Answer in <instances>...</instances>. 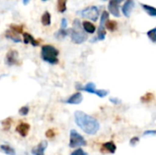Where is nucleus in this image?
I'll return each instance as SVG.
<instances>
[{
    "label": "nucleus",
    "mask_w": 156,
    "mask_h": 155,
    "mask_svg": "<svg viewBox=\"0 0 156 155\" xmlns=\"http://www.w3.org/2000/svg\"><path fill=\"white\" fill-rule=\"evenodd\" d=\"M123 0H110L108 9L109 11L116 17L120 16V10H119V4Z\"/></svg>",
    "instance_id": "nucleus-7"
},
{
    "label": "nucleus",
    "mask_w": 156,
    "mask_h": 155,
    "mask_svg": "<svg viewBox=\"0 0 156 155\" xmlns=\"http://www.w3.org/2000/svg\"><path fill=\"white\" fill-rule=\"evenodd\" d=\"M144 135H156V131H146L144 132Z\"/></svg>",
    "instance_id": "nucleus-34"
},
{
    "label": "nucleus",
    "mask_w": 156,
    "mask_h": 155,
    "mask_svg": "<svg viewBox=\"0 0 156 155\" xmlns=\"http://www.w3.org/2000/svg\"><path fill=\"white\" fill-rule=\"evenodd\" d=\"M87 144L85 139L75 130L70 131V137H69V147L76 148L80 146H85Z\"/></svg>",
    "instance_id": "nucleus-4"
},
{
    "label": "nucleus",
    "mask_w": 156,
    "mask_h": 155,
    "mask_svg": "<svg viewBox=\"0 0 156 155\" xmlns=\"http://www.w3.org/2000/svg\"><path fill=\"white\" fill-rule=\"evenodd\" d=\"M28 111H29L28 107L24 106V107L20 108V110H19V114H20V115H22V116H26V115H27Z\"/></svg>",
    "instance_id": "nucleus-29"
},
{
    "label": "nucleus",
    "mask_w": 156,
    "mask_h": 155,
    "mask_svg": "<svg viewBox=\"0 0 156 155\" xmlns=\"http://www.w3.org/2000/svg\"><path fill=\"white\" fill-rule=\"evenodd\" d=\"M43 1H47V0H43Z\"/></svg>",
    "instance_id": "nucleus-37"
},
{
    "label": "nucleus",
    "mask_w": 156,
    "mask_h": 155,
    "mask_svg": "<svg viewBox=\"0 0 156 155\" xmlns=\"http://www.w3.org/2000/svg\"><path fill=\"white\" fill-rule=\"evenodd\" d=\"M134 7V2L133 0H127L125 2V4L122 6V13L125 16L129 17L131 16V12L133 10V8Z\"/></svg>",
    "instance_id": "nucleus-12"
},
{
    "label": "nucleus",
    "mask_w": 156,
    "mask_h": 155,
    "mask_svg": "<svg viewBox=\"0 0 156 155\" xmlns=\"http://www.w3.org/2000/svg\"><path fill=\"white\" fill-rule=\"evenodd\" d=\"M10 29L12 31H14L16 34H20L23 33V26H18V25H10Z\"/></svg>",
    "instance_id": "nucleus-26"
},
{
    "label": "nucleus",
    "mask_w": 156,
    "mask_h": 155,
    "mask_svg": "<svg viewBox=\"0 0 156 155\" xmlns=\"http://www.w3.org/2000/svg\"><path fill=\"white\" fill-rule=\"evenodd\" d=\"M109 19V14L107 11H104L101 15V24H100V27H104L105 26V24L106 22L108 21ZM105 28V27H104Z\"/></svg>",
    "instance_id": "nucleus-20"
},
{
    "label": "nucleus",
    "mask_w": 156,
    "mask_h": 155,
    "mask_svg": "<svg viewBox=\"0 0 156 155\" xmlns=\"http://www.w3.org/2000/svg\"><path fill=\"white\" fill-rule=\"evenodd\" d=\"M69 32L68 31V30H66V29H63V28H61V29H59L56 34H55V37H57V38H59V39H62V38H64L65 37H67L68 36V34H69Z\"/></svg>",
    "instance_id": "nucleus-22"
},
{
    "label": "nucleus",
    "mask_w": 156,
    "mask_h": 155,
    "mask_svg": "<svg viewBox=\"0 0 156 155\" xmlns=\"http://www.w3.org/2000/svg\"><path fill=\"white\" fill-rule=\"evenodd\" d=\"M105 26L110 30V31H115L117 28V23L115 21L108 20L105 24Z\"/></svg>",
    "instance_id": "nucleus-21"
},
{
    "label": "nucleus",
    "mask_w": 156,
    "mask_h": 155,
    "mask_svg": "<svg viewBox=\"0 0 156 155\" xmlns=\"http://www.w3.org/2000/svg\"><path fill=\"white\" fill-rule=\"evenodd\" d=\"M5 37L8 38V39H11L12 41H14V42H16V43L21 42V38L19 37L18 34L15 33V32L12 31L11 29L7 30V31L5 32Z\"/></svg>",
    "instance_id": "nucleus-14"
},
{
    "label": "nucleus",
    "mask_w": 156,
    "mask_h": 155,
    "mask_svg": "<svg viewBox=\"0 0 156 155\" xmlns=\"http://www.w3.org/2000/svg\"><path fill=\"white\" fill-rule=\"evenodd\" d=\"M11 125H12V119L11 118H7L5 121H3V122H2V126H3L4 131H8L10 129Z\"/></svg>",
    "instance_id": "nucleus-24"
},
{
    "label": "nucleus",
    "mask_w": 156,
    "mask_h": 155,
    "mask_svg": "<svg viewBox=\"0 0 156 155\" xmlns=\"http://www.w3.org/2000/svg\"><path fill=\"white\" fill-rule=\"evenodd\" d=\"M82 100H83L82 94L80 92H77L71 95L69 99H67L65 102L68 104H80L82 101Z\"/></svg>",
    "instance_id": "nucleus-9"
},
{
    "label": "nucleus",
    "mask_w": 156,
    "mask_h": 155,
    "mask_svg": "<svg viewBox=\"0 0 156 155\" xmlns=\"http://www.w3.org/2000/svg\"><path fill=\"white\" fill-rule=\"evenodd\" d=\"M69 32L70 33L72 42H74L76 44H81V43L85 42L88 38V36L83 31V27L81 26L79 19H75L73 21V27L71 29H69Z\"/></svg>",
    "instance_id": "nucleus-2"
},
{
    "label": "nucleus",
    "mask_w": 156,
    "mask_h": 155,
    "mask_svg": "<svg viewBox=\"0 0 156 155\" xmlns=\"http://www.w3.org/2000/svg\"><path fill=\"white\" fill-rule=\"evenodd\" d=\"M29 129H30V126L29 124L26 123V122H21L19 123L16 128V131L22 136V137H26L29 132Z\"/></svg>",
    "instance_id": "nucleus-11"
},
{
    "label": "nucleus",
    "mask_w": 156,
    "mask_h": 155,
    "mask_svg": "<svg viewBox=\"0 0 156 155\" xmlns=\"http://www.w3.org/2000/svg\"><path fill=\"white\" fill-rule=\"evenodd\" d=\"M143 7L144 9L152 16H156V8L155 7H153L151 5H144L143 4Z\"/></svg>",
    "instance_id": "nucleus-19"
},
{
    "label": "nucleus",
    "mask_w": 156,
    "mask_h": 155,
    "mask_svg": "<svg viewBox=\"0 0 156 155\" xmlns=\"http://www.w3.org/2000/svg\"><path fill=\"white\" fill-rule=\"evenodd\" d=\"M58 50L52 45H44L41 48V58L49 64L58 63Z\"/></svg>",
    "instance_id": "nucleus-3"
},
{
    "label": "nucleus",
    "mask_w": 156,
    "mask_h": 155,
    "mask_svg": "<svg viewBox=\"0 0 156 155\" xmlns=\"http://www.w3.org/2000/svg\"><path fill=\"white\" fill-rule=\"evenodd\" d=\"M139 143V138L138 137H133V138H132V140L130 142V144L132 146H135L136 143Z\"/></svg>",
    "instance_id": "nucleus-32"
},
{
    "label": "nucleus",
    "mask_w": 156,
    "mask_h": 155,
    "mask_svg": "<svg viewBox=\"0 0 156 155\" xmlns=\"http://www.w3.org/2000/svg\"><path fill=\"white\" fill-rule=\"evenodd\" d=\"M0 148L2 149V151H3L4 153H6V154L16 155L15 150H14L11 146H9V145H5V144H3V145L0 146Z\"/></svg>",
    "instance_id": "nucleus-18"
},
{
    "label": "nucleus",
    "mask_w": 156,
    "mask_h": 155,
    "mask_svg": "<svg viewBox=\"0 0 156 155\" xmlns=\"http://www.w3.org/2000/svg\"><path fill=\"white\" fill-rule=\"evenodd\" d=\"M82 27L87 33H90V34H93L96 30L95 26L92 23H90V21H83L82 22Z\"/></svg>",
    "instance_id": "nucleus-15"
},
{
    "label": "nucleus",
    "mask_w": 156,
    "mask_h": 155,
    "mask_svg": "<svg viewBox=\"0 0 156 155\" xmlns=\"http://www.w3.org/2000/svg\"><path fill=\"white\" fill-rule=\"evenodd\" d=\"M23 41H24L25 44L30 43V44H31L32 46H34V47H37V46L39 45V42L37 41V40L33 37V36H32L31 34H29V33H23Z\"/></svg>",
    "instance_id": "nucleus-13"
},
{
    "label": "nucleus",
    "mask_w": 156,
    "mask_h": 155,
    "mask_svg": "<svg viewBox=\"0 0 156 155\" xmlns=\"http://www.w3.org/2000/svg\"><path fill=\"white\" fill-rule=\"evenodd\" d=\"M101 152L102 153H112L113 154L116 152V145L113 142H108L102 144Z\"/></svg>",
    "instance_id": "nucleus-8"
},
{
    "label": "nucleus",
    "mask_w": 156,
    "mask_h": 155,
    "mask_svg": "<svg viewBox=\"0 0 156 155\" xmlns=\"http://www.w3.org/2000/svg\"><path fill=\"white\" fill-rule=\"evenodd\" d=\"M147 36L149 37V38L153 41V42H156V27L154 28H153V29H151V30H149L148 32H147Z\"/></svg>",
    "instance_id": "nucleus-27"
},
{
    "label": "nucleus",
    "mask_w": 156,
    "mask_h": 155,
    "mask_svg": "<svg viewBox=\"0 0 156 155\" xmlns=\"http://www.w3.org/2000/svg\"><path fill=\"white\" fill-rule=\"evenodd\" d=\"M41 23L44 25V26H49L50 23H51V16L49 14V12L46 11L42 16H41Z\"/></svg>",
    "instance_id": "nucleus-16"
},
{
    "label": "nucleus",
    "mask_w": 156,
    "mask_h": 155,
    "mask_svg": "<svg viewBox=\"0 0 156 155\" xmlns=\"http://www.w3.org/2000/svg\"><path fill=\"white\" fill-rule=\"evenodd\" d=\"M67 26H68V22H67V19H66V18H62V19H61V28L65 29Z\"/></svg>",
    "instance_id": "nucleus-33"
},
{
    "label": "nucleus",
    "mask_w": 156,
    "mask_h": 155,
    "mask_svg": "<svg viewBox=\"0 0 156 155\" xmlns=\"http://www.w3.org/2000/svg\"><path fill=\"white\" fill-rule=\"evenodd\" d=\"M5 64L7 66L19 65L20 62L18 60V52L16 50L11 49L5 55Z\"/></svg>",
    "instance_id": "nucleus-6"
},
{
    "label": "nucleus",
    "mask_w": 156,
    "mask_h": 155,
    "mask_svg": "<svg viewBox=\"0 0 156 155\" xmlns=\"http://www.w3.org/2000/svg\"><path fill=\"white\" fill-rule=\"evenodd\" d=\"M70 155H87V153L82 149H77L76 151H74Z\"/></svg>",
    "instance_id": "nucleus-31"
},
{
    "label": "nucleus",
    "mask_w": 156,
    "mask_h": 155,
    "mask_svg": "<svg viewBox=\"0 0 156 155\" xmlns=\"http://www.w3.org/2000/svg\"><path fill=\"white\" fill-rule=\"evenodd\" d=\"M55 131L53 130V129H50V130H48L47 132H46V137L47 138H49V139H51V138H54L55 137Z\"/></svg>",
    "instance_id": "nucleus-30"
},
{
    "label": "nucleus",
    "mask_w": 156,
    "mask_h": 155,
    "mask_svg": "<svg viewBox=\"0 0 156 155\" xmlns=\"http://www.w3.org/2000/svg\"><path fill=\"white\" fill-rule=\"evenodd\" d=\"M80 15L83 17L91 19L92 21H97L99 17V8L94 5L88 6L80 12Z\"/></svg>",
    "instance_id": "nucleus-5"
},
{
    "label": "nucleus",
    "mask_w": 156,
    "mask_h": 155,
    "mask_svg": "<svg viewBox=\"0 0 156 155\" xmlns=\"http://www.w3.org/2000/svg\"><path fill=\"white\" fill-rule=\"evenodd\" d=\"M29 1H30V0H23V4H24V5H27Z\"/></svg>",
    "instance_id": "nucleus-36"
},
{
    "label": "nucleus",
    "mask_w": 156,
    "mask_h": 155,
    "mask_svg": "<svg viewBox=\"0 0 156 155\" xmlns=\"http://www.w3.org/2000/svg\"><path fill=\"white\" fill-rule=\"evenodd\" d=\"M106 36V31L104 27H99L98 29V36H97V39L99 40H103L105 38Z\"/></svg>",
    "instance_id": "nucleus-25"
},
{
    "label": "nucleus",
    "mask_w": 156,
    "mask_h": 155,
    "mask_svg": "<svg viewBox=\"0 0 156 155\" xmlns=\"http://www.w3.org/2000/svg\"><path fill=\"white\" fill-rule=\"evenodd\" d=\"M75 122L87 134L94 135L100 129V124L96 119L86 114L83 111H78L74 114Z\"/></svg>",
    "instance_id": "nucleus-1"
},
{
    "label": "nucleus",
    "mask_w": 156,
    "mask_h": 155,
    "mask_svg": "<svg viewBox=\"0 0 156 155\" xmlns=\"http://www.w3.org/2000/svg\"><path fill=\"white\" fill-rule=\"evenodd\" d=\"M57 9L60 13H64L67 10V0H57Z\"/></svg>",
    "instance_id": "nucleus-17"
},
{
    "label": "nucleus",
    "mask_w": 156,
    "mask_h": 155,
    "mask_svg": "<svg viewBox=\"0 0 156 155\" xmlns=\"http://www.w3.org/2000/svg\"><path fill=\"white\" fill-rule=\"evenodd\" d=\"M154 100V94L153 93H146L145 95H144L142 98H141V100L143 102H145V103H148V102H151L152 100Z\"/></svg>",
    "instance_id": "nucleus-23"
},
{
    "label": "nucleus",
    "mask_w": 156,
    "mask_h": 155,
    "mask_svg": "<svg viewBox=\"0 0 156 155\" xmlns=\"http://www.w3.org/2000/svg\"><path fill=\"white\" fill-rule=\"evenodd\" d=\"M108 93H109V92H108L107 90H96V92H95V94L98 95L100 98H103V97L107 96Z\"/></svg>",
    "instance_id": "nucleus-28"
},
{
    "label": "nucleus",
    "mask_w": 156,
    "mask_h": 155,
    "mask_svg": "<svg viewBox=\"0 0 156 155\" xmlns=\"http://www.w3.org/2000/svg\"><path fill=\"white\" fill-rule=\"evenodd\" d=\"M110 100H111L112 103H114V104H119V103H120V100H119L118 99H116V98H111Z\"/></svg>",
    "instance_id": "nucleus-35"
},
{
    "label": "nucleus",
    "mask_w": 156,
    "mask_h": 155,
    "mask_svg": "<svg viewBox=\"0 0 156 155\" xmlns=\"http://www.w3.org/2000/svg\"><path fill=\"white\" fill-rule=\"evenodd\" d=\"M48 147V142L47 141H42L41 143H38L37 147H35L32 150V153L34 155H45V150Z\"/></svg>",
    "instance_id": "nucleus-10"
}]
</instances>
